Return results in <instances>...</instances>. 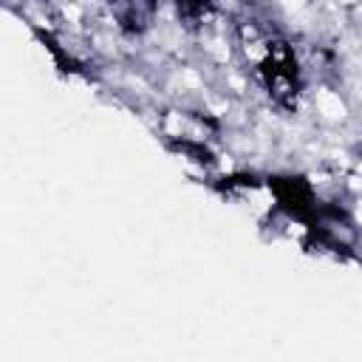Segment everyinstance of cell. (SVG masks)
Instances as JSON below:
<instances>
[{
    "mask_svg": "<svg viewBox=\"0 0 362 362\" xmlns=\"http://www.w3.org/2000/svg\"><path fill=\"white\" fill-rule=\"evenodd\" d=\"M147 23H150V8L147 6H127L119 14V25L127 28V31H141Z\"/></svg>",
    "mask_w": 362,
    "mask_h": 362,
    "instance_id": "6da1fadb",
    "label": "cell"
}]
</instances>
